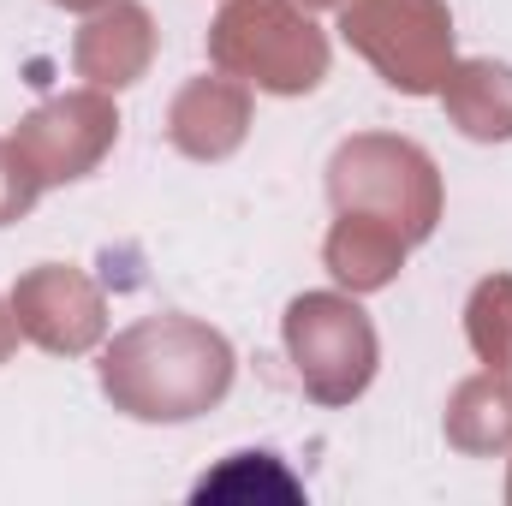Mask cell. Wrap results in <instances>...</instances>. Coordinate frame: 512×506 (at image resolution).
<instances>
[{"mask_svg":"<svg viewBox=\"0 0 512 506\" xmlns=\"http://www.w3.org/2000/svg\"><path fill=\"white\" fill-rule=\"evenodd\" d=\"M245 471H251V453H239V459H227V471H215V477H203V483H197L191 495H197V501H221V495H245V489H251V477H245ZM256 489H268V495H280V501H298V495H304V489H298V483H292V477H286V471H280L274 459H268V453H262V465H256Z\"/></svg>","mask_w":512,"mask_h":506,"instance_id":"cell-1","label":"cell"}]
</instances>
